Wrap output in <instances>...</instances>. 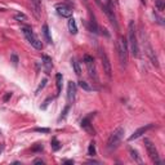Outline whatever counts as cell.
<instances>
[{"mask_svg": "<svg viewBox=\"0 0 165 165\" xmlns=\"http://www.w3.org/2000/svg\"><path fill=\"white\" fill-rule=\"evenodd\" d=\"M128 47L130 48V52L134 57H138L139 54V45H138V39H137V34H135V24L134 21H130L128 26Z\"/></svg>", "mask_w": 165, "mask_h": 165, "instance_id": "obj_1", "label": "cell"}, {"mask_svg": "<svg viewBox=\"0 0 165 165\" xmlns=\"http://www.w3.org/2000/svg\"><path fill=\"white\" fill-rule=\"evenodd\" d=\"M116 50L119 55V61H120L121 66H126L128 63V57H129V52H128V43L124 36H120L116 41Z\"/></svg>", "mask_w": 165, "mask_h": 165, "instance_id": "obj_2", "label": "cell"}, {"mask_svg": "<svg viewBox=\"0 0 165 165\" xmlns=\"http://www.w3.org/2000/svg\"><path fill=\"white\" fill-rule=\"evenodd\" d=\"M124 128H117V129H115L114 132L110 134V137H108V141H107V148L112 151V150H115L116 147L120 145V142H121V139H122V137H124Z\"/></svg>", "mask_w": 165, "mask_h": 165, "instance_id": "obj_3", "label": "cell"}, {"mask_svg": "<svg viewBox=\"0 0 165 165\" xmlns=\"http://www.w3.org/2000/svg\"><path fill=\"white\" fill-rule=\"evenodd\" d=\"M22 32H23V36L26 37V40L31 44V47H34L35 49H37V50H41V49H43V44H41V41L39 40V37L35 35V32L32 31L31 27H22Z\"/></svg>", "mask_w": 165, "mask_h": 165, "instance_id": "obj_4", "label": "cell"}, {"mask_svg": "<svg viewBox=\"0 0 165 165\" xmlns=\"http://www.w3.org/2000/svg\"><path fill=\"white\" fill-rule=\"evenodd\" d=\"M145 146H146V150H147V153H148L150 159L156 164H161V160L159 159V152H157V148L155 147L152 142L150 139H145Z\"/></svg>", "mask_w": 165, "mask_h": 165, "instance_id": "obj_5", "label": "cell"}, {"mask_svg": "<svg viewBox=\"0 0 165 165\" xmlns=\"http://www.w3.org/2000/svg\"><path fill=\"white\" fill-rule=\"evenodd\" d=\"M84 63H85V67H86V71L89 73V76L94 80L98 79L97 76V68H96V63H94V59L93 57H90L89 54H85L84 55Z\"/></svg>", "mask_w": 165, "mask_h": 165, "instance_id": "obj_6", "label": "cell"}, {"mask_svg": "<svg viewBox=\"0 0 165 165\" xmlns=\"http://www.w3.org/2000/svg\"><path fill=\"white\" fill-rule=\"evenodd\" d=\"M98 54H99L101 62H102V67H103L104 73L107 75V78H111V76H112V68H111V62H110V59H108L107 54L104 53L103 49H99Z\"/></svg>", "mask_w": 165, "mask_h": 165, "instance_id": "obj_7", "label": "cell"}, {"mask_svg": "<svg viewBox=\"0 0 165 165\" xmlns=\"http://www.w3.org/2000/svg\"><path fill=\"white\" fill-rule=\"evenodd\" d=\"M98 5L102 8V10L104 12V14L107 16V18L110 19V22H111L112 26H114L115 29H119V27H117L116 16H115V13H114V10H112V8H111V5H106V4H102V3H99Z\"/></svg>", "mask_w": 165, "mask_h": 165, "instance_id": "obj_8", "label": "cell"}, {"mask_svg": "<svg viewBox=\"0 0 165 165\" xmlns=\"http://www.w3.org/2000/svg\"><path fill=\"white\" fill-rule=\"evenodd\" d=\"M55 10H57L58 16L63 17V18H70V17L72 16V12H73V10L66 4H57L55 5Z\"/></svg>", "mask_w": 165, "mask_h": 165, "instance_id": "obj_9", "label": "cell"}, {"mask_svg": "<svg viewBox=\"0 0 165 165\" xmlns=\"http://www.w3.org/2000/svg\"><path fill=\"white\" fill-rule=\"evenodd\" d=\"M152 128H153V124H147L145 126H141V128H138L130 137H129V141H134V139L139 138V137H142L147 130H150V129H152Z\"/></svg>", "mask_w": 165, "mask_h": 165, "instance_id": "obj_10", "label": "cell"}, {"mask_svg": "<svg viewBox=\"0 0 165 165\" xmlns=\"http://www.w3.org/2000/svg\"><path fill=\"white\" fill-rule=\"evenodd\" d=\"M75 98H76V84L73 81H68L67 85V99L68 103L72 104L75 102Z\"/></svg>", "mask_w": 165, "mask_h": 165, "instance_id": "obj_11", "label": "cell"}, {"mask_svg": "<svg viewBox=\"0 0 165 165\" xmlns=\"http://www.w3.org/2000/svg\"><path fill=\"white\" fill-rule=\"evenodd\" d=\"M41 67H43L44 72L47 73V75H49L52 71V68H53V63H52V58L49 57V55H43L41 57Z\"/></svg>", "mask_w": 165, "mask_h": 165, "instance_id": "obj_12", "label": "cell"}, {"mask_svg": "<svg viewBox=\"0 0 165 165\" xmlns=\"http://www.w3.org/2000/svg\"><path fill=\"white\" fill-rule=\"evenodd\" d=\"M145 52H146L147 57H148V58L151 59V62H152V65H153V66H156V67H159V61H157V57H156L155 52H153V49H152V47H151V45H150L148 43L146 44Z\"/></svg>", "mask_w": 165, "mask_h": 165, "instance_id": "obj_13", "label": "cell"}, {"mask_svg": "<svg viewBox=\"0 0 165 165\" xmlns=\"http://www.w3.org/2000/svg\"><path fill=\"white\" fill-rule=\"evenodd\" d=\"M93 115V112L89 115L88 117H84L83 120H81V128L83 129H85V130L89 133V134H92V135H94L96 134V130L93 129V126H92V124H90V116Z\"/></svg>", "mask_w": 165, "mask_h": 165, "instance_id": "obj_14", "label": "cell"}, {"mask_svg": "<svg viewBox=\"0 0 165 165\" xmlns=\"http://www.w3.org/2000/svg\"><path fill=\"white\" fill-rule=\"evenodd\" d=\"M67 26H68V31L71 32L72 35H76L78 34V26H76V21L70 17L68 18V22H67Z\"/></svg>", "mask_w": 165, "mask_h": 165, "instance_id": "obj_15", "label": "cell"}, {"mask_svg": "<svg viewBox=\"0 0 165 165\" xmlns=\"http://www.w3.org/2000/svg\"><path fill=\"white\" fill-rule=\"evenodd\" d=\"M43 35H44V37H45V40H47L48 44L53 43V40H52V36H50V31H49V27H48L47 23L43 26Z\"/></svg>", "mask_w": 165, "mask_h": 165, "instance_id": "obj_16", "label": "cell"}, {"mask_svg": "<svg viewBox=\"0 0 165 165\" xmlns=\"http://www.w3.org/2000/svg\"><path fill=\"white\" fill-rule=\"evenodd\" d=\"M129 155H130V157L135 161V163L142 164V159H141V156L138 155V152H137V151H135L134 148H129Z\"/></svg>", "mask_w": 165, "mask_h": 165, "instance_id": "obj_17", "label": "cell"}, {"mask_svg": "<svg viewBox=\"0 0 165 165\" xmlns=\"http://www.w3.org/2000/svg\"><path fill=\"white\" fill-rule=\"evenodd\" d=\"M71 65H72V68H73V71H75L76 75H78V76L81 75V68H80V65H79V62L76 61L75 58L71 59Z\"/></svg>", "mask_w": 165, "mask_h": 165, "instance_id": "obj_18", "label": "cell"}, {"mask_svg": "<svg viewBox=\"0 0 165 165\" xmlns=\"http://www.w3.org/2000/svg\"><path fill=\"white\" fill-rule=\"evenodd\" d=\"M79 86L83 90H85V92H92V90H94V88L90 86L89 84H88L86 81H84V80H80L79 81Z\"/></svg>", "mask_w": 165, "mask_h": 165, "instance_id": "obj_19", "label": "cell"}, {"mask_svg": "<svg viewBox=\"0 0 165 165\" xmlns=\"http://www.w3.org/2000/svg\"><path fill=\"white\" fill-rule=\"evenodd\" d=\"M62 75L61 73H57V75H55V85H57V94H59L61 93V90H62Z\"/></svg>", "mask_w": 165, "mask_h": 165, "instance_id": "obj_20", "label": "cell"}, {"mask_svg": "<svg viewBox=\"0 0 165 165\" xmlns=\"http://www.w3.org/2000/svg\"><path fill=\"white\" fill-rule=\"evenodd\" d=\"M155 6H156V9L159 10L160 13H163L164 9H165V3H164V0H155Z\"/></svg>", "mask_w": 165, "mask_h": 165, "instance_id": "obj_21", "label": "cell"}, {"mask_svg": "<svg viewBox=\"0 0 165 165\" xmlns=\"http://www.w3.org/2000/svg\"><path fill=\"white\" fill-rule=\"evenodd\" d=\"M52 150L53 151H58L59 148H61V143L58 142V139L55 138V137H53V138H52Z\"/></svg>", "mask_w": 165, "mask_h": 165, "instance_id": "obj_22", "label": "cell"}, {"mask_svg": "<svg viewBox=\"0 0 165 165\" xmlns=\"http://www.w3.org/2000/svg\"><path fill=\"white\" fill-rule=\"evenodd\" d=\"M88 155H89V156H94V155H96V143H94V142L89 143V147H88Z\"/></svg>", "mask_w": 165, "mask_h": 165, "instance_id": "obj_23", "label": "cell"}, {"mask_svg": "<svg viewBox=\"0 0 165 165\" xmlns=\"http://www.w3.org/2000/svg\"><path fill=\"white\" fill-rule=\"evenodd\" d=\"M14 19L18 21V22H26V21H27V16L23 14V13H16V14H14Z\"/></svg>", "mask_w": 165, "mask_h": 165, "instance_id": "obj_24", "label": "cell"}, {"mask_svg": "<svg viewBox=\"0 0 165 165\" xmlns=\"http://www.w3.org/2000/svg\"><path fill=\"white\" fill-rule=\"evenodd\" d=\"M43 150H44L43 143H36V145L32 146V148H31V151H34V152H41Z\"/></svg>", "mask_w": 165, "mask_h": 165, "instance_id": "obj_25", "label": "cell"}, {"mask_svg": "<svg viewBox=\"0 0 165 165\" xmlns=\"http://www.w3.org/2000/svg\"><path fill=\"white\" fill-rule=\"evenodd\" d=\"M10 61H12L13 66H17V65H18L19 59H18V57H17V54H16V53H12V55H10Z\"/></svg>", "mask_w": 165, "mask_h": 165, "instance_id": "obj_26", "label": "cell"}, {"mask_svg": "<svg viewBox=\"0 0 165 165\" xmlns=\"http://www.w3.org/2000/svg\"><path fill=\"white\" fill-rule=\"evenodd\" d=\"M45 84H47V79H44V80H41V83H40V85L37 86V89L35 90V94H39L40 93V90L43 89V88L45 86Z\"/></svg>", "mask_w": 165, "mask_h": 165, "instance_id": "obj_27", "label": "cell"}, {"mask_svg": "<svg viewBox=\"0 0 165 165\" xmlns=\"http://www.w3.org/2000/svg\"><path fill=\"white\" fill-rule=\"evenodd\" d=\"M35 132H37V133H49L50 130H49L48 128H36L35 129Z\"/></svg>", "mask_w": 165, "mask_h": 165, "instance_id": "obj_28", "label": "cell"}, {"mask_svg": "<svg viewBox=\"0 0 165 165\" xmlns=\"http://www.w3.org/2000/svg\"><path fill=\"white\" fill-rule=\"evenodd\" d=\"M68 110H70V106H66V107H65V110H63V112H62V115H61V117H59V119H65V117H66V115H67V112H68Z\"/></svg>", "mask_w": 165, "mask_h": 165, "instance_id": "obj_29", "label": "cell"}, {"mask_svg": "<svg viewBox=\"0 0 165 165\" xmlns=\"http://www.w3.org/2000/svg\"><path fill=\"white\" fill-rule=\"evenodd\" d=\"M97 4L102 3V4H106V5H111V0H96Z\"/></svg>", "mask_w": 165, "mask_h": 165, "instance_id": "obj_30", "label": "cell"}, {"mask_svg": "<svg viewBox=\"0 0 165 165\" xmlns=\"http://www.w3.org/2000/svg\"><path fill=\"white\" fill-rule=\"evenodd\" d=\"M10 97H12V93H6V94H5V97H4V99H3V101H4V102H6V101H8Z\"/></svg>", "mask_w": 165, "mask_h": 165, "instance_id": "obj_31", "label": "cell"}, {"mask_svg": "<svg viewBox=\"0 0 165 165\" xmlns=\"http://www.w3.org/2000/svg\"><path fill=\"white\" fill-rule=\"evenodd\" d=\"M34 164H44V161H43V160H40V159H37V160H35V161H34Z\"/></svg>", "mask_w": 165, "mask_h": 165, "instance_id": "obj_32", "label": "cell"}, {"mask_svg": "<svg viewBox=\"0 0 165 165\" xmlns=\"http://www.w3.org/2000/svg\"><path fill=\"white\" fill-rule=\"evenodd\" d=\"M34 1V4L36 5V6H39V4H40V0H32Z\"/></svg>", "mask_w": 165, "mask_h": 165, "instance_id": "obj_33", "label": "cell"}, {"mask_svg": "<svg viewBox=\"0 0 165 165\" xmlns=\"http://www.w3.org/2000/svg\"><path fill=\"white\" fill-rule=\"evenodd\" d=\"M63 163L65 164H73V160H65Z\"/></svg>", "mask_w": 165, "mask_h": 165, "instance_id": "obj_34", "label": "cell"}, {"mask_svg": "<svg viewBox=\"0 0 165 165\" xmlns=\"http://www.w3.org/2000/svg\"><path fill=\"white\" fill-rule=\"evenodd\" d=\"M141 3H142V4H146V1H145V0H141Z\"/></svg>", "mask_w": 165, "mask_h": 165, "instance_id": "obj_35", "label": "cell"}, {"mask_svg": "<svg viewBox=\"0 0 165 165\" xmlns=\"http://www.w3.org/2000/svg\"><path fill=\"white\" fill-rule=\"evenodd\" d=\"M0 134H1V132H0Z\"/></svg>", "mask_w": 165, "mask_h": 165, "instance_id": "obj_36", "label": "cell"}]
</instances>
